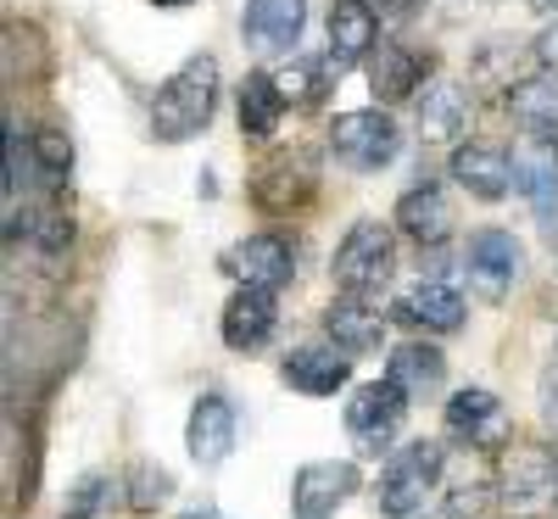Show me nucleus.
Returning <instances> with one entry per match:
<instances>
[{
	"label": "nucleus",
	"mask_w": 558,
	"mask_h": 519,
	"mask_svg": "<svg viewBox=\"0 0 558 519\" xmlns=\"http://www.w3.org/2000/svg\"><path fill=\"white\" fill-rule=\"evenodd\" d=\"M324 329L336 336V347L347 358H357V352H380L386 318H380V307H368L363 297H336L330 307H324Z\"/></svg>",
	"instance_id": "obj_15"
},
{
	"label": "nucleus",
	"mask_w": 558,
	"mask_h": 519,
	"mask_svg": "<svg viewBox=\"0 0 558 519\" xmlns=\"http://www.w3.org/2000/svg\"><path fill=\"white\" fill-rule=\"evenodd\" d=\"M441 469H447L441 447L413 442L402 458H391V469L380 475V508H386L391 519H408L413 508H425V497L441 486Z\"/></svg>",
	"instance_id": "obj_4"
},
{
	"label": "nucleus",
	"mask_w": 558,
	"mask_h": 519,
	"mask_svg": "<svg viewBox=\"0 0 558 519\" xmlns=\"http://www.w3.org/2000/svg\"><path fill=\"white\" fill-rule=\"evenodd\" d=\"M397 146H402V129H397L386 112H341V118L330 123V152H336V162H347V168H357V173L386 168V162L397 157Z\"/></svg>",
	"instance_id": "obj_3"
},
{
	"label": "nucleus",
	"mask_w": 558,
	"mask_h": 519,
	"mask_svg": "<svg viewBox=\"0 0 558 519\" xmlns=\"http://www.w3.org/2000/svg\"><path fill=\"white\" fill-rule=\"evenodd\" d=\"M291 268L296 263H291L286 234H252V241L223 252V274H235L241 286H252V291H279L291 279Z\"/></svg>",
	"instance_id": "obj_7"
},
{
	"label": "nucleus",
	"mask_w": 558,
	"mask_h": 519,
	"mask_svg": "<svg viewBox=\"0 0 558 519\" xmlns=\"http://www.w3.org/2000/svg\"><path fill=\"white\" fill-rule=\"evenodd\" d=\"M514 268H520V241L502 229H481L470 241V286L486 302H502L508 286H514Z\"/></svg>",
	"instance_id": "obj_12"
},
{
	"label": "nucleus",
	"mask_w": 558,
	"mask_h": 519,
	"mask_svg": "<svg viewBox=\"0 0 558 519\" xmlns=\"http://www.w3.org/2000/svg\"><path fill=\"white\" fill-rule=\"evenodd\" d=\"M508 107H514V118L525 129H558V73L520 84L514 96H508Z\"/></svg>",
	"instance_id": "obj_26"
},
{
	"label": "nucleus",
	"mask_w": 558,
	"mask_h": 519,
	"mask_svg": "<svg viewBox=\"0 0 558 519\" xmlns=\"http://www.w3.org/2000/svg\"><path fill=\"white\" fill-rule=\"evenodd\" d=\"M397 224H402V234H413L418 246H436V241L452 234V207H447V196L436 191V184H425V191H408L397 202Z\"/></svg>",
	"instance_id": "obj_22"
},
{
	"label": "nucleus",
	"mask_w": 558,
	"mask_h": 519,
	"mask_svg": "<svg viewBox=\"0 0 558 519\" xmlns=\"http://www.w3.org/2000/svg\"><path fill=\"white\" fill-rule=\"evenodd\" d=\"M463 123H470V101L458 96V84H430L425 101H418L425 140H452V134H463Z\"/></svg>",
	"instance_id": "obj_25"
},
{
	"label": "nucleus",
	"mask_w": 558,
	"mask_h": 519,
	"mask_svg": "<svg viewBox=\"0 0 558 519\" xmlns=\"http://www.w3.org/2000/svg\"><path fill=\"white\" fill-rule=\"evenodd\" d=\"M28 234H34V241H39L45 252H62V246L73 241V224H68V213H62V207L45 202V207H34V213H28Z\"/></svg>",
	"instance_id": "obj_29"
},
{
	"label": "nucleus",
	"mask_w": 558,
	"mask_h": 519,
	"mask_svg": "<svg viewBox=\"0 0 558 519\" xmlns=\"http://www.w3.org/2000/svg\"><path fill=\"white\" fill-rule=\"evenodd\" d=\"M302 23H307V0H252L241 34L252 51H286L302 34Z\"/></svg>",
	"instance_id": "obj_16"
},
{
	"label": "nucleus",
	"mask_w": 558,
	"mask_h": 519,
	"mask_svg": "<svg viewBox=\"0 0 558 519\" xmlns=\"http://www.w3.org/2000/svg\"><path fill=\"white\" fill-rule=\"evenodd\" d=\"M402 413H408V391L391 386V381H375V386H363V391L347 402V431L357 436V447L380 452V447L391 442V431L402 424Z\"/></svg>",
	"instance_id": "obj_6"
},
{
	"label": "nucleus",
	"mask_w": 558,
	"mask_h": 519,
	"mask_svg": "<svg viewBox=\"0 0 558 519\" xmlns=\"http://www.w3.org/2000/svg\"><path fill=\"white\" fill-rule=\"evenodd\" d=\"M107 503H112V481H107V475H84V481L68 492V503H62V519H96Z\"/></svg>",
	"instance_id": "obj_28"
},
{
	"label": "nucleus",
	"mask_w": 558,
	"mask_h": 519,
	"mask_svg": "<svg viewBox=\"0 0 558 519\" xmlns=\"http://www.w3.org/2000/svg\"><path fill=\"white\" fill-rule=\"evenodd\" d=\"M184 447H191V458L207 463V469L235 452V408H229V397H218V391L196 397L191 424H184Z\"/></svg>",
	"instance_id": "obj_10"
},
{
	"label": "nucleus",
	"mask_w": 558,
	"mask_h": 519,
	"mask_svg": "<svg viewBox=\"0 0 558 519\" xmlns=\"http://www.w3.org/2000/svg\"><path fill=\"white\" fill-rule=\"evenodd\" d=\"M542 391H547V413H553V419H558V369H553V374H547V386H542Z\"/></svg>",
	"instance_id": "obj_33"
},
{
	"label": "nucleus",
	"mask_w": 558,
	"mask_h": 519,
	"mask_svg": "<svg viewBox=\"0 0 558 519\" xmlns=\"http://www.w3.org/2000/svg\"><path fill=\"white\" fill-rule=\"evenodd\" d=\"M452 179L481 202H502L508 184H514V162H508L502 146H486V140H470V146L452 152Z\"/></svg>",
	"instance_id": "obj_13"
},
{
	"label": "nucleus",
	"mask_w": 558,
	"mask_h": 519,
	"mask_svg": "<svg viewBox=\"0 0 558 519\" xmlns=\"http://www.w3.org/2000/svg\"><path fill=\"white\" fill-rule=\"evenodd\" d=\"M418 79H425V62L408 45H380L368 57V89H375V101H408L418 89Z\"/></svg>",
	"instance_id": "obj_21"
},
{
	"label": "nucleus",
	"mask_w": 558,
	"mask_h": 519,
	"mask_svg": "<svg viewBox=\"0 0 558 519\" xmlns=\"http://www.w3.org/2000/svg\"><path fill=\"white\" fill-rule=\"evenodd\" d=\"M274 336V291H252L241 286L223 307V341L235 352H257L263 341Z\"/></svg>",
	"instance_id": "obj_17"
},
{
	"label": "nucleus",
	"mask_w": 558,
	"mask_h": 519,
	"mask_svg": "<svg viewBox=\"0 0 558 519\" xmlns=\"http://www.w3.org/2000/svg\"><path fill=\"white\" fill-rule=\"evenodd\" d=\"M391 268H397V241H391V229L375 224V218L352 224L347 241L336 246V263H330L336 286L347 297H375L386 279H391Z\"/></svg>",
	"instance_id": "obj_2"
},
{
	"label": "nucleus",
	"mask_w": 558,
	"mask_h": 519,
	"mask_svg": "<svg viewBox=\"0 0 558 519\" xmlns=\"http://www.w3.org/2000/svg\"><path fill=\"white\" fill-rule=\"evenodd\" d=\"M536 62H542V68H553V73H558V23H553V28H547V34H542V39H536Z\"/></svg>",
	"instance_id": "obj_32"
},
{
	"label": "nucleus",
	"mask_w": 558,
	"mask_h": 519,
	"mask_svg": "<svg viewBox=\"0 0 558 519\" xmlns=\"http://www.w3.org/2000/svg\"><path fill=\"white\" fill-rule=\"evenodd\" d=\"M168 492H173V475H168V469L134 463V475H129V503H134V508H157Z\"/></svg>",
	"instance_id": "obj_31"
},
{
	"label": "nucleus",
	"mask_w": 558,
	"mask_h": 519,
	"mask_svg": "<svg viewBox=\"0 0 558 519\" xmlns=\"http://www.w3.org/2000/svg\"><path fill=\"white\" fill-rule=\"evenodd\" d=\"M357 492V463L347 458H318V463H302L296 469V514L302 519H324L330 508H341L347 497Z\"/></svg>",
	"instance_id": "obj_9"
},
{
	"label": "nucleus",
	"mask_w": 558,
	"mask_h": 519,
	"mask_svg": "<svg viewBox=\"0 0 558 519\" xmlns=\"http://www.w3.org/2000/svg\"><path fill=\"white\" fill-rule=\"evenodd\" d=\"M553 152H558V129H553Z\"/></svg>",
	"instance_id": "obj_37"
},
{
	"label": "nucleus",
	"mask_w": 558,
	"mask_h": 519,
	"mask_svg": "<svg viewBox=\"0 0 558 519\" xmlns=\"http://www.w3.org/2000/svg\"><path fill=\"white\" fill-rule=\"evenodd\" d=\"M184 519H223L218 508H196V514H184Z\"/></svg>",
	"instance_id": "obj_35"
},
{
	"label": "nucleus",
	"mask_w": 558,
	"mask_h": 519,
	"mask_svg": "<svg viewBox=\"0 0 558 519\" xmlns=\"http://www.w3.org/2000/svg\"><path fill=\"white\" fill-rule=\"evenodd\" d=\"M375 39H380V23L363 0H336L330 12V62L336 68H352L363 57H375Z\"/></svg>",
	"instance_id": "obj_18"
},
{
	"label": "nucleus",
	"mask_w": 558,
	"mask_h": 519,
	"mask_svg": "<svg viewBox=\"0 0 558 519\" xmlns=\"http://www.w3.org/2000/svg\"><path fill=\"white\" fill-rule=\"evenodd\" d=\"M558 497V452L547 447H508L502 452V503L514 514H536Z\"/></svg>",
	"instance_id": "obj_5"
},
{
	"label": "nucleus",
	"mask_w": 558,
	"mask_h": 519,
	"mask_svg": "<svg viewBox=\"0 0 558 519\" xmlns=\"http://www.w3.org/2000/svg\"><path fill=\"white\" fill-rule=\"evenodd\" d=\"M514 184L531 196L536 213L558 207V152H553V140H525V146L514 152Z\"/></svg>",
	"instance_id": "obj_20"
},
{
	"label": "nucleus",
	"mask_w": 558,
	"mask_h": 519,
	"mask_svg": "<svg viewBox=\"0 0 558 519\" xmlns=\"http://www.w3.org/2000/svg\"><path fill=\"white\" fill-rule=\"evenodd\" d=\"M386 381L402 386L408 397H425V391H436L447 381V358L436 347H425V341H408V347L391 352V374H386Z\"/></svg>",
	"instance_id": "obj_23"
},
{
	"label": "nucleus",
	"mask_w": 558,
	"mask_h": 519,
	"mask_svg": "<svg viewBox=\"0 0 558 519\" xmlns=\"http://www.w3.org/2000/svg\"><path fill=\"white\" fill-rule=\"evenodd\" d=\"M151 7H191V0H151Z\"/></svg>",
	"instance_id": "obj_36"
},
{
	"label": "nucleus",
	"mask_w": 558,
	"mask_h": 519,
	"mask_svg": "<svg viewBox=\"0 0 558 519\" xmlns=\"http://www.w3.org/2000/svg\"><path fill=\"white\" fill-rule=\"evenodd\" d=\"M279 374H286V386L302 391V397H336L347 386V352L341 347H296L286 363H279Z\"/></svg>",
	"instance_id": "obj_14"
},
{
	"label": "nucleus",
	"mask_w": 558,
	"mask_h": 519,
	"mask_svg": "<svg viewBox=\"0 0 558 519\" xmlns=\"http://www.w3.org/2000/svg\"><path fill=\"white\" fill-rule=\"evenodd\" d=\"M218 107V62L213 57H191L151 101V134L168 140V146H179V140H191L207 129Z\"/></svg>",
	"instance_id": "obj_1"
},
{
	"label": "nucleus",
	"mask_w": 558,
	"mask_h": 519,
	"mask_svg": "<svg viewBox=\"0 0 558 519\" xmlns=\"http://www.w3.org/2000/svg\"><path fill=\"white\" fill-rule=\"evenodd\" d=\"M34 162H39V173H45V179H68V168H73V146H68V134L39 129V134H34Z\"/></svg>",
	"instance_id": "obj_30"
},
{
	"label": "nucleus",
	"mask_w": 558,
	"mask_h": 519,
	"mask_svg": "<svg viewBox=\"0 0 558 519\" xmlns=\"http://www.w3.org/2000/svg\"><path fill=\"white\" fill-rule=\"evenodd\" d=\"M397 318L413 329H430V336H452V329H463V297L452 286H418L397 302Z\"/></svg>",
	"instance_id": "obj_19"
},
{
	"label": "nucleus",
	"mask_w": 558,
	"mask_h": 519,
	"mask_svg": "<svg viewBox=\"0 0 558 519\" xmlns=\"http://www.w3.org/2000/svg\"><path fill=\"white\" fill-rule=\"evenodd\" d=\"M274 84H279V96H286L291 107H313L324 96V62H296V68L279 73Z\"/></svg>",
	"instance_id": "obj_27"
},
{
	"label": "nucleus",
	"mask_w": 558,
	"mask_h": 519,
	"mask_svg": "<svg viewBox=\"0 0 558 519\" xmlns=\"http://www.w3.org/2000/svg\"><path fill=\"white\" fill-rule=\"evenodd\" d=\"M447 431L463 436L470 447H481V452H497L508 442V413H502V402L492 391L470 386V391H458L447 402Z\"/></svg>",
	"instance_id": "obj_11"
},
{
	"label": "nucleus",
	"mask_w": 558,
	"mask_h": 519,
	"mask_svg": "<svg viewBox=\"0 0 558 519\" xmlns=\"http://www.w3.org/2000/svg\"><path fill=\"white\" fill-rule=\"evenodd\" d=\"M279 112H286V96L268 73H246L241 84V134L246 140H268L279 129Z\"/></svg>",
	"instance_id": "obj_24"
},
{
	"label": "nucleus",
	"mask_w": 558,
	"mask_h": 519,
	"mask_svg": "<svg viewBox=\"0 0 558 519\" xmlns=\"http://www.w3.org/2000/svg\"><path fill=\"white\" fill-rule=\"evenodd\" d=\"M313 184H318V173H313V157L307 152H279V157H268L257 168L252 196H257L263 213H291V207H302L313 196Z\"/></svg>",
	"instance_id": "obj_8"
},
{
	"label": "nucleus",
	"mask_w": 558,
	"mask_h": 519,
	"mask_svg": "<svg viewBox=\"0 0 558 519\" xmlns=\"http://www.w3.org/2000/svg\"><path fill=\"white\" fill-rule=\"evenodd\" d=\"M531 12H558V0H525Z\"/></svg>",
	"instance_id": "obj_34"
}]
</instances>
